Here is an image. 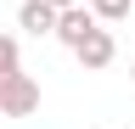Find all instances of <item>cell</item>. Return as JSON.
Segmentation results:
<instances>
[{
    "instance_id": "6da1fadb",
    "label": "cell",
    "mask_w": 135,
    "mask_h": 129,
    "mask_svg": "<svg viewBox=\"0 0 135 129\" xmlns=\"http://www.w3.org/2000/svg\"><path fill=\"white\" fill-rule=\"evenodd\" d=\"M28 112H40V79L17 68L0 79V118H28Z\"/></svg>"
},
{
    "instance_id": "7a4b0ae2",
    "label": "cell",
    "mask_w": 135,
    "mask_h": 129,
    "mask_svg": "<svg viewBox=\"0 0 135 129\" xmlns=\"http://www.w3.org/2000/svg\"><path fill=\"white\" fill-rule=\"evenodd\" d=\"M73 56H79V68H84V73H101V68H107V62L118 56V45H113V34H107V23H96L90 34L73 45Z\"/></svg>"
},
{
    "instance_id": "3957f363",
    "label": "cell",
    "mask_w": 135,
    "mask_h": 129,
    "mask_svg": "<svg viewBox=\"0 0 135 129\" xmlns=\"http://www.w3.org/2000/svg\"><path fill=\"white\" fill-rule=\"evenodd\" d=\"M90 28H96V17H90V6L79 0V6H62V11H56V28H51V34H56V39L68 45V51H73V45H79L84 34H90Z\"/></svg>"
},
{
    "instance_id": "277c9868",
    "label": "cell",
    "mask_w": 135,
    "mask_h": 129,
    "mask_svg": "<svg viewBox=\"0 0 135 129\" xmlns=\"http://www.w3.org/2000/svg\"><path fill=\"white\" fill-rule=\"evenodd\" d=\"M17 28L34 34V39H45L51 28H56V6H45V0H23V6H17Z\"/></svg>"
},
{
    "instance_id": "5b68a950",
    "label": "cell",
    "mask_w": 135,
    "mask_h": 129,
    "mask_svg": "<svg viewBox=\"0 0 135 129\" xmlns=\"http://www.w3.org/2000/svg\"><path fill=\"white\" fill-rule=\"evenodd\" d=\"M84 6H90L96 23H124L129 17V0H84Z\"/></svg>"
},
{
    "instance_id": "8992f818",
    "label": "cell",
    "mask_w": 135,
    "mask_h": 129,
    "mask_svg": "<svg viewBox=\"0 0 135 129\" xmlns=\"http://www.w3.org/2000/svg\"><path fill=\"white\" fill-rule=\"evenodd\" d=\"M6 73H17V39L0 34V79H6Z\"/></svg>"
},
{
    "instance_id": "52a82bcc",
    "label": "cell",
    "mask_w": 135,
    "mask_h": 129,
    "mask_svg": "<svg viewBox=\"0 0 135 129\" xmlns=\"http://www.w3.org/2000/svg\"><path fill=\"white\" fill-rule=\"evenodd\" d=\"M45 6H56V11H62V6H79V0H45Z\"/></svg>"
},
{
    "instance_id": "ba28073f",
    "label": "cell",
    "mask_w": 135,
    "mask_h": 129,
    "mask_svg": "<svg viewBox=\"0 0 135 129\" xmlns=\"http://www.w3.org/2000/svg\"><path fill=\"white\" fill-rule=\"evenodd\" d=\"M129 84H135V62H129Z\"/></svg>"
},
{
    "instance_id": "9c48e42d",
    "label": "cell",
    "mask_w": 135,
    "mask_h": 129,
    "mask_svg": "<svg viewBox=\"0 0 135 129\" xmlns=\"http://www.w3.org/2000/svg\"><path fill=\"white\" fill-rule=\"evenodd\" d=\"M129 17H135V0H129Z\"/></svg>"
}]
</instances>
